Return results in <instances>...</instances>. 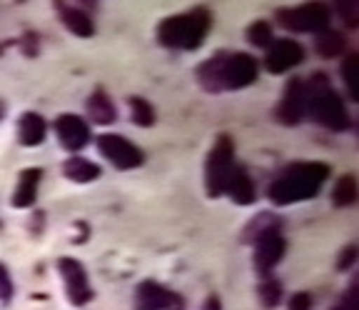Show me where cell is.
<instances>
[{"label": "cell", "mask_w": 359, "mask_h": 310, "mask_svg": "<svg viewBox=\"0 0 359 310\" xmlns=\"http://www.w3.org/2000/svg\"><path fill=\"white\" fill-rule=\"evenodd\" d=\"M330 168L325 163H292L282 178L269 186L267 195L275 205H290L297 200H309L320 193Z\"/></svg>", "instance_id": "obj_1"}, {"label": "cell", "mask_w": 359, "mask_h": 310, "mask_svg": "<svg viewBox=\"0 0 359 310\" xmlns=\"http://www.w3.org/2000/svg\"><path fill=\"white\" fill-rule=\"evenodd\" d=\"M304 93H307V113L312 115V120L330 130L349 128L347 108H344L342 98L334 93L325 73H314L309 83H304Z\"/></svg>", "instance_id": "obj_2"}, {"label": "cell", "mask_w": 359, "mask_h": 310, "mask_svg": "<svg viewBox=\"0 0 359 310\" xmlns=\"http://www.w3.org/2000/svg\"><path fill=\"white\" fill-rule=\"evenodd\" d=\"M210 23H212L210 13L202 11V8H195V11L182 13V15L165 18L163 23H160V28H157V40L165 48L195 51L202 40H205V35H208Z\"/></svg>", "instance_id": "obj_3"}, {"label": "cell", "mask_w": 359, "mask_h": 310, "mask_svg": "<svg viewBox=\"0 0 359 310\" xmlns=\"http://www.w3.org/2000/svg\"><path fill=\"white\" fill-rule=\"evenodd\" d=\"M232 168H235V143L230 136H219L205 165V188L210 198L224 195V186H227Z\"/></svg>", "instance_id": "obj_4"}, {"label": "cell", "mask_w": 359, "mask_h": 310, "mask_svg": "<svg viewBox=\"0 0 359 310\" xmlns=\"http://www.w3.org/2000/svg\"><path fill=\"white\" fill-rule=\"evenodd\" d=\"M277 20H280L282 28L294 30V33H322V30L330 28V11L325 6L309 3V6L280 11Z\"/></svg>", "instance_id": "obj_5"}, {"label": "cell", "mask_w": 359, "mask_h": 310, "mask_svg": "<svg viewBox=\"0 0 359 310\" xmlns=\"http://www.w3.org/2000/svg\"><path fill=\"white\" fill-rule=\"evenodd\" d=\"M259 65L252 56L247 53H222V63H219V80H222V91H240L257 80Z\"/></svg>", "instance_id": "obj_6"}, {"label": "cell", "mask_w": 359, "mask_h": 310, "mask_svg": "<svg viewBox=\"0 0 359 310\" xmlns=\"http://www.w3.org/2000/svg\"><path fill=\"white\" fill-rule=\"evenodd\" d=\"M97 150L110 160L118 170H133L145 163V155L133 141L118 136V133H102L97 138Z\"/></svg>", "instance_id": "obj_7"}, {"label": "cell", "mask_w": 359, "mask_h": 310, "mask_svg": "<svg viewBox=\"0 0 359 310\" xmlns=\"http://www.w3.org/2000/svg\"><path fill=\"white\" fill-rule=\"evenodd\" d=\"M57 273L62 276L67 300L73 305H85L93 298V288H90L88 273H85L83 263H78L75 258H60L57 260Z\"/></svg>", "instance_id": "obj_8"}, {"label": "cell", "mask_w": 359, "mask_h": 310, "mask_svg": "<svg viewBox=\"0 0 359 310\" xmlns=\"http://www.w3.org/2000/svg\"><path fill=\"white\" fill-rule=\"evenodd\" d=\"M135 310H182V298L155 280H145L135 290Z\"/></svg>", "instance_id": "obj_9"}, {"label": "cell", "mask_w": 359, "mask_h": 310, "mask_svg": "<svg viewBox=\"0 0 359 310\" xmlns=\"http://www.w3.org/2000/svg\"><path fill=\"white\" fill-rule=\"evenodd\" d=\"M304 58V48L299 46L297 40L282 38L272 40V46L267 48V56H264V65L272 75L287 73L290 68H294L299 60Z\"/></svg>", "instance_id": "obj_10"}, {"label": "cell", "mask_w": 359, "mask_h": 310, "mask_svg": "<svg viewBox=\"0 0 359 310\" xmlns=\"http://www.w3.org/2000/svg\"><path fill=\"white\" fill-rule=\"evenodd\" d=\"M307 113V93H304V80L292 78L285 88L280 105H277V118L285 125H294Z\"/></svg>", "instance_id": "obj_11"}, {"label": "cell", "mask_w": 359, "mask_h": 310, "mask_svg": "<svg viewBox=\"0 0 359 310\" xmlns=\"http://www.w3.org/2000/svg\"><path fill=\"white\" fill-rule=\"evenodd\" d=\"M55 133L57 141L65 150H83L90 141V125L85 123L80 115L75 113H65L55 118Z\"/></svg>", "instance_id": "obj_12"}, {"label": "cell", "mask_w": 359, "mask_h": 310, "mask_svg": "<svg viewBox=\"0 0 359 310\" xmlns=\"http://www.w3.org/2000/svg\"><path fill=\"white\" fill-rule=\"evenodd\" d=\"M287 250V243L280 233H264L255 240V268L257 273L267 276L272 268L282 260Z\"/></svg>", "instance_id": "obj_13"}, {"label": "cell", "mask_w": 359, "mask_h": 310, "mask_svg": "<svg viewBox=\"0 0 359 310\" xmlns=\"http://www.w3.org/2000/svg\"><path fill=\"white\" fill-rule=\"evenodd\" d=\"M224 193H227L237 205H252L255 198H257L252 178H250V173H247L242 165L232 168L230 178H227V186H224Z\"/></svg>", "instance_id": "obj_14"}, {"label": "cell", "mask_w": 359, "mask_h": 310, "mask_svg": "<svg viewBox=\"0 0 359 310\" xmlns=\"http://www.w3.org/2000/svg\"><path fill=\"white\" fill-rule=\"evenodd\" d=\"M40 173L38 168H28L22 170L20 178H18V188L13 193V205L15 208H30L35 203V198H38V186H40Z\"/></svg>", "instance_id": "obj_15"}, {"label": "cell", "mask_w": 359, "mask_h": 310, "mask_svg": "<svg viewBox=\"0 0 359 310\" xmlns=\"http://www.w3.org/2000/svg\"><path fill=\"white\" fill-rule=\"evenodd\" d=\"M45 133H48V125H45L43 115L38 113H25L18 120V141L25 148H35L45 141Z\"/></svg>", "instance_id": "obj_16"}, {"label": "cell", "mask_w": 359, "mask_h": 310, "mask_svg": "<svg viewBox=\"0 0 359 310\" xmlns=\"http://www.w3.org/2000/svg\"><path fill=\"white\" fill-rule=\"evenodd\" d=\"M88 115L93 123L110 125V123H115V118H118V110H115V105H112L110 96L97 88V91L88 98Z\"/></svg>", "instance_id": "obj_17"}, {"label": "cell", "mask_w": 359, "mask_h": 310, "mask_svg": "<svg viewBox=\"0 0 359 310\" xmlns=\"http://www.w3.org/2000/svg\"><path fill=\"white\" fill-rule=\"evenodd\" d=\"M57 13H60L62 23L70 33L80 35V38H90L95 33V25H93V18L88 15L80 8H70V6H57Z\"/></svg>", "instance_id": "obj_18"}, {"label": "cell", "mask_w": 359, "mask_h": 310, "mask_svg": "<svg viewBox=\"0 0 359 310\" xmlns=\"http://www.w3.org/2000/svg\"><path fill=\"white\" fill-rule=\"evenodd\" d=\"M62 173L73 183H90L100 175V165H95L88 158H80V155H73V158H67L62 163Z\"/></svg>", "instance_id": "obj_19"}, {"label": "cell", "mask_w": 359, "mask_h": 310, "mask_svg": "<svg viewBox=\"0 0 359 310\" xmlns=\"http://www.w3.org/2000/svg\"><path fill=\"white\" fill-rule=\"evenodd\" d=\"M357 181H354V175H344V178H339L334 186V190H332V203L337 205V208H347V205H354L357 203Z\"/></svg>", "instance_id": "obj_20"}, {"label": "cell", "mask_w": 359, "mask_h": 310, "mask_svg": "<svg viewBox=\"0 0 359 310\" xmlns=\"http://www.w3.org/2000/svg\"><path fill=\"white\" fill-rule=\"evenodd\" d=\"M314 48H317V53H320V56L334 58V56H339V53L344 51V35H339L337 30L327 28V30H322V33H317Z\"/></svg>", "instance_id": "obj_21"}, {"label": "cell", "mask_w": 359, "mask_h": 310, "mask_svg": "<svg viewBox=\"0 0 359 310\" xmlns=\"http://www.w3.org/2000/svg\"><path fill=\"white\" fill-rule=\"evenodd\" d=\"M280 218H275L272 213H262L259 218H255L252 223H250V228H247L245 233V240L255 243L259 235H264V233H280Z\"/></svg>", "instance_id": "obj_22"}, {"label": "cell", "mask_w": 359, "mask_h": 310, "mask_svg": "<svg viewBox=\"0 0 359 310\" xmlns=\"http://www.w3.org/2000/svg\"><path fill=\"white\" fill-rule=\"evenodd\" d=\"M130 113H133V123L140 128H150L155 123V108L145 98H130Z\"/></svg>", "instance_id": "obj_23"}, {"label": "cell", "mask_w": 359, "mask_h": 310, "mask_svg": "<svg viewBox=\"0 0 359 310\" xmlns=\"http://www.w3.org/2000/svg\"><path fill=\"white\" fill-rule=\"evenodd\" d=\"M342 78L352 101H359V56H349L342 65Z\"/></svg>", "instance_id": "obj_24"}, {"label": "cell", "mask_w": 359, "mask_h": 310, "mask_svg": "<svg viewBox=\"0 0 359 310\" xmlns=\"http://www.w3.org/2000/svg\"><path fill=\"white\" fill-rule=\"evenodd\" d=\"M257 295H259V303H262L267 310L277 308V305H280V300H282V283H277V280L259 283Z\"/></svg>", "instance_id": "obj_25"}, {"label": "cell", "mask_w": 359, "mask_h": 310, "mask_svg": "<svg viewBox=\"0 0 359 310\" xmlns=\"http://www.w3.org/2000/svg\"><path fill=\"white\" fill-rule=\"evenodd\" d=\"M247 40L257 48H269L272 46V40H275V35H272V25L264 23V20L252 23L250 25V30H247Z\"/></svg>", "instance_id": "obj_26"}, {"label": "cell", "mask_w": 359, "mask_h": 310, "mask_svg": "<svg viewBox=\"0 0 359 310\" xmlns=\"http://www.w3.org/2000/svg\"><path fill=\"white\" fill-rule=\"evenodd\" d=\"M339 15L349 28H357L359 23V6L357 3H339Z\"/></svg>", "instance_id": "obj_27"}, {"label": "cell", "mask_w": 359, "mask_h": 310, "mask_svg": "<svg viewBox=\"0 0 359 310\" xmlns=\"http://www.w3.org/2000/svg\"><path fill=\"white\" fill-rule=\"evenodd\" d=\"M354 263H357V245H347L337 255V271H349Z\"/></svg>", "instance_id": "obj_28"}, {"label": "cell", "mask_w": 359, "mask_h": 310, "mask_svg": "<svg viewBox=\"0 0 359 310\" xmlns=\"http://www.w3.org/2000/svg\"><path fill=\"white\" fill-rule=\"evenodd\" d=\"M312 308V295L309 293H294L290 298V310H309Z\"/></svg>", "instance_id": "obj_29"}, {"label": "cell", "mask_w": 359, "mask_h": 310, "mask_svg": "<svg viewBox=\"0 0 359 310\" xmlns=\"http://www.w3.org/2000/svg\"><path fill=\"white\" fill-rule=\"evenodd\" d=\"M13 293V283H11V276H8V271L3 268V263H0V300H8Z\"/></svg>", "instance_id": "obj_30"}, {"label": "cell", "mask_w": 359, "mask_h": 310, "mask_svg": "<svg viewBox=\"0 0 359 310\" xmlns=\"http://www.w3.org/2000/svg\"><path fill=\"white\" fill-rule=\"evenodd\" d=\"M342 310H357V280L349 285V290H347V295H344V300H342V305H339Z\"/></svg>", "instance_id": "obj_31"}, {"label": "cell", "mask_w": 359, "mask_h": 310, "mask_svg": "<svg viewBox=\"0 0 359 310\" xmlns=\"http://www.w3.org/2000/svg\"><path fill=\"white\" fill-rule=\"evenodd\" d=\"M35 43H38V38H35V35L30 33V35H25V40H22L20 46H22V51L28 53V56H35V53H38V48H35Z\"/></svg>", "instance_id": "obj_32"}, {"label": "cell", "mask_w": 359, "mask_h": 310, "mask_svg": "<svg viewBox=\"0 0 359 310\" xmlns=\"http://www.w3.org/2000/svg\"><path fill=\"white\" fill-rule=\"evenodd\" d=\"M202 310H222V303H219L217 295H210V298L205 300V308Z\"/></svg>", "instance_id": "obj_33"}, {"label": "cell", "mask_w": 359, "mask_h": 310, "mask_svg": "<svg viewBox=\"0 0 359 310\" xmlns=\"http://www.w3.org/2000/svg\"><path fill=\"white\" fill-rule=\"evenodd\" d=\"M3 115H6V105H3V103H0V118H3Z\"/></svg>", "instance_id": "obj_34"}, {"label": "cell", "mask_w": 359, "mask_h": 310, "mask_svg": "<svg viewBox=\"0 0 359 310\" xmlns=\"http://www.w3.org/2000/svg\"><path fill=\"white\" fill-rule=\"evenodd\" d=\"M334 310H342V308H339V305H337V308H334Z\"/></svg>", "instance_id": "obj_35"}]
</instances>
